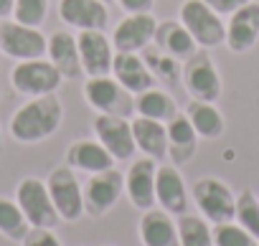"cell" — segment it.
I'll return each mask as SVG.
<instances>
[{
	"label": "cell",
	"instance_id": "obj_1",
	"mask_svg": "<svg viewBox=\"0 0 259 246\" xmlns=\"http://www.w3.org/2000/svg\"><path fill=\"white\" fill-rule=\"evenodd\" d=\"M64 122V104L56 94L33 96L26 104H21L11 117V137L21 145H36L49 140L59 132Z\"/></svg>",
	"mask_w": 259,
	"mask_h": 246
},
{
	"label": "cell",
	"instance_id": "obj_2",
	"mask_svg": "<svg viewBox=\"0 0 259 246\" xmlns=\"http://www.w3.org/2000/svg\"><path fill=\"white\" fill-rule=\"evenodd\" d=\"M193 201L201 211V216L211 223V226H219V223H229L234 221V213H236V195L234 190L213 178V175H206V178H198L193 183Z\"/></svg>",
	"mask_w": 259,
	"mask_h": 246
},
{
	"label": "cell",
	"instance_id": "obj_3",
	"mask_svg": "<svg viewBox=\"0 0 259 246\" xmlns=\"http://www.w3.org/2000/svg\"><path fill=\"white\" fill-rule=\"evenodd\" d=\"M178 16H181L183 28L198 43V48H213L226 41V23L203 0H183Z\"/></svg>",
	"mask_w": 259,
	"mask_h": 246
},
{
	"label": "cell",
	"instance_id": "obj_4",
	"mask_svg": "<svg viewBox=\"0 0 259 246\" xmlns=\"http://www.w3.org/2000/svg\"><path fill=\"white\" fill-rule=\"evenodd\" d=\"M46 188H49V195H51L61 221L76 223L84 216V188H81L74 168H69V165L54 168L46 178Z\"/></svg>",
	"mask_w": 259,
	"mask_h": 246
},
{
	"label": "cell",
	"instance_id": "obj_5",
	"mask_svg": "<svg viewBox=\"0 0 259 246\" xmlns=\"http://www.w3.org/2000/svg\"><path fill=\"white\" fill-rule=\"evenodd\" d=\"M16 203L21 206L31 228H54L61 221L56 213V206L49 195L46 180H41V178H33V175L23 178L16 185Z\"/></svg>",
	"mask_w": 259,
	"mask_h": 246
},
{
	"label": "cell",
	"instance_id": "obj_6",
	"mask_svg": "<svg viewBox=\"0 0 259 246\" xmlns=\"http://www.w3.org/2000/svg\"><path fill=\"white\" fill-rule=\"evenodd\" d=\"M64 76L59 74V69L46 61V59H33V61H18L11 71V84L18 94L33 99V96H46V94H56V89L61 86Z\"/></svg>",
	"mask_w": 259,
	"mask_h": 246
},
{
	"label": "cell",
	"instance_id": "obj_7",
	"mask_svg": "<svg viewBox=\"0 0 259 246\" xmlns=\"http://www.w3.org/2000/svg\"><path fill=\"white\" fill-rule=\"evenodd\" d=\"M49 38L36 26H23L18 21H0V54L16 61L44 59Z\"/></svg>",
	"mask_w": 259,
	"mask_h": 246
},
{
	"label": "cell",
	"instance_id": "obj_8",
	"mask_svg": "<svg viewBox=\"0 0 259 246\" xmlns=\"http://www.w3.org/2000/svg\"><path fill=\"white\" fill-rule=\"evenodd\" d=\"M92 127H94V137L107 147L114 163L135 158L138 145L133 137V122H127L122 114H99Z\"/></svg>",
	"mask_w": 259,
	"mask_h": 246
},
{
	"label": "cell",
	"instance_id": "obj_9",
	"mask_svg": "<svg viewBox=\"0 0 259 246\" xmlns=\"http://www.w3.org/2000/svg\"><path fill=\"white\" fill-rule=\"evenodd\" d=\"M122 193H124V175L117 168L94 173L84 185V213L92 218L109 213L117 206Z\"/></svg>",
	"mask_w": 259,
	"mask_h": 246
},
{
	"label": "cell",
	"instance_id": "obj_10",
	"mask_svg": "<svg viewBox=\"0 0 259 246\" xmlns=\"http://www.w3.org/2000/svg\"><path fill=\"white\" fill-rule=\"evenodd\" d=\"M155 33L158 21L153 18V13H133L117 23L112 33V46L119 54H140L155 41Z\"/></svg>",
	"mask_w": 259,
	"mask_h": 246
},
{
	"label": "cell",
	"instance_id": "obj_11",
	"mask_svg": "<svg viewBox=\"0 0 259 246\" xmlns=\"http://www.w3.org/2000/svg\"><path fill=\"white\" fill-rule=\"evenodd\" d=\"M183 84L186 91L196 99V102H216L221 96V76L211 61L208 54L196 51L183 71Z\"/></svg>",
	"mask_w": 259,
	"mask_h": 246
},
{
	"label": "cell",
	"instance_id": "obj_12",
	"mask_svg": "<svg viewBox=\"0 0 259 246\" xmlns=\"http://www.w3.org/2000/svg\"><path fill=\"white\" fill-rule=\"evenodd\" d=\"M155 173H158V160L153 158L133 160V165L124 173V195L138 211H150L158 206L155 203Z\"/></svg>",
	"mask_w": 259,
	"mask_h": 246
},
{
	"label": "cell",
	"instance_id": "obj_13",
	"mask_svg": "<svg viewBox=\"0 0 259 246\" xmlns=\"http://www.w3.org/2000/svg\"><path fill=\"white\" fill-rule=\"evenodd\" d=\"M79 59L87 76H109L114 61V46L104 36V31H79Z\"/></svg>",
	"mask_w": 259,
	"mask_h": 246
},
{
	"label": "cell",
	"instance_id": "obj_14",
	"mask_svg": "<svg viewBox=\"0 0 259 246\" xmlns=\"http://www.w3.org/2000/svg\"><path fill=\"white\" fill-rule=\"evenodd\" d=\"M256 38H259V3L251 0V3L229 16L224 43L231 54H246L249 48H254Z\"/></svg>",
	"mask_w": 259,
	"mask_h": 246
},
{
	"label": "cell",
	"instance_id": "obj_15",
	"mask_svg": "<svg viewBox=\"0 0 259 246\" xmlns=\"http://www.w3.org/2000/svg\"><path fill=\"white\" fill-rule=\"evenodd\" d=\"M155 203L170 216H183L188 211V188L176 165H158L155 173Z\"/></svg>",
	"mask_w": 259,
	"mask_h": 246
},
{
	"label": "cell",
	"instance_id": "obj_16",
	"mask_svg": "<svg viewBox=\"0 0 259 246\" xmlns=\"http://www.w3.org/2000/svg\"><path fill=\"white\" fill-rule=\"evenodd\" d=\"M59 18L76 31H104L109 11L104 0H59Z\"/></svg>",
	"mask_w": 259,
	"mask_h": 246
},
{
	"label": "cell",
	"instance_id": "obj_17",
	"mask_svg": "<svg viewBox=\"0 0 259 246\" xmlns=\"http://www.w3.org/2000/svg\"><path fill=\"white\" fill-rule=\"evenodd\" d=\"M127 94L112 76H89L84 84V99L99 114H122L130 107Z\"/></svg>",
	"mask_w": 259,
	"mask_h": 246
},
{
	"label": "cell",
	"instance_id": "obj_18",
	"mask_svg": "<svg viewBox=\"0 0 259 246\" xmlns=\"http://www.w3.org/2000/svg\"><path fill=\"white\" fill-rule=\"evenodd\" d=\"M112 76L117 79V84L130 91L133 96L148 91L155 86V76L153 71L148 69V64L138 56V54H114V61H112Z\"/></svg>",
	"mask_w": 259,
	"mask_h": 246
},
{
	"label": "cell",
	"instance_id": "obj_19",
	"mask_svg": "<svg viewBox=\"0 0 259 246\" xmlns=\"http://www.w3.org/2000/svg\"><path fill=\"white\" fill-rule=\"evenodd\" d=\"M138 233H140L143 246H181L178 223L173 221V216L168 211H163L158 206L150 211H143Z\"/></svg>",
	"mask_w": 259,
	"mask_h": 246
},
{
	"label": "cell",
	"instance_id": "obj_20",
	"mask_svg": "<svg viewBox=\"0 0 259 246\" xmlns=\"http://www.w3.org/2000/svg\"><path fill=\"white\" fill-rule=\"evenodd\" d=\"M46 56L59 69V74L64 79H79V76H84L81 59H79V43H76V36H71L69 31H56V33L49 36Z\"/></svg>",
	"mask_w": 259,
	"mask_h": 246
},
{
	"label": "cell",
	"instance_id": "obj_21",
	"mask_svg": "<svg viewBox=\"0 0 259 246\" xmlns=\"http://www.w3.org/2000/svg\"><path fill=\"white\" fill-rule=\"evenodd\" d=\"M66 165L81 173H104L114 168V158L107 153V147L99 140H76L66 150Z\"/></svg>",
	"mask_w": 259,
	"mask_h": 246
},
{
	"label": "cell",
	"instance_id": "obj_22",
	"mask_svg": "<svg viewBox=\"0 0 259 246\" xmlns=\"http://www.w3.org/2000/svg\"><path fill=\"white\" fill-rule=\"evenodd\" d=\"M133 137L138 150L145 158L153 160H163L168 155V127L158 119H148V117H135L133 119Z\"/></svg>",
	"mask_w": 259,
	"mask_h": 246
},
{
	"label": "cell",
	"instance_id": "obj_23",
	"mask_svg": "<svg viewBox=\"0 0 259 246\" xmlns=\"http://www.w3.org/2000/svg\"><path fill=\"white\" fill-rule=\"evenodd\" d=\"M165 127H168V153H170L173 163L176 165L188 163L193 158L196 142H198V135H196L193 125H191V119L186 117V112L183 114L178 112Z\"/></svg>",
	"mask_w": 259,
	"mask_h": 246
},
{
	"label": "cell",
	"instance_id": "obj_24",
	"mask_svg": "<svg viewBox=\"0 0 259 246\" xmlns=\"http://www.w3.org/2000/svg\"><path fill=\"white\" fill-rule=\"evenodd\" d=\"M158 43L170 54V59H178V61H186L191 59L196 51H198V43L193 41V36L183 28V23H158V33H155Z\"/></svg>",
	"mask_w": 259,
	"mask_h": 246
},
{
	"label": "cell",
	"instance_id": "obj_25",
	"mask_svg": "<svg viewBox=\"0 0 259 246\" xmlns=\"http://www.w3.org/2000/svg\"><path fill=\"white\" fill-rule=\"evenodd\" d=\"M186 117L191 119V125L198 137L203 140H216L224 135V114L213 107V102H191L186 109Z\"/></svg>",
	"mask_w": 259,
	"mask_h": 246
},
{
	"label": "cell",
	"instance_id": "obj_26",
	"mask_svg": "<svg viewBox=\"0 0 259 246\" xmlns=\"http://www.w3.org/2000/svg\"><path fill=\"white\" fill-rule=\"evenodd\" d=\"M135 112H138V117L158 119V122H163V125H168V122L178 114V107H176V102L168 91L153 86V89L135 96Z\"/></svg>",
	"mask_w": 259,
	"mask_h": 246
},
{
	"label": "cell",
	"instance_id": "obj_27",
	"mask_svg": "<svg viewBox=\"0 0 259 246\" xmlns=\"http://www.w3.org/2000/svg\"><path fill=\"white\" fill-rule=\"evenodd\" d=\"M28 231H31V223L26 221L16 198L0 195V236H6L11 241H23Z\"/></svg>",
	"mask_w": 259,
	"mask_h": 246
},
{
	"label": "cell",
	"instance_id": "obj_28",
	"mask_svg": "<svg viewBox=\"0 0 259 246\" xmlns=\"http://www.w3.org/2000/svg\"><path fill=\"white\" fill-rule=\"evenodd\" d=\"M178 238L181 246H213V226L203 216L183 213L178 218Z\"/></svg>",
	"mask_w": 259,
	"mask_h": 246
},
{
	"label": "cell",
	"instance_id": "obj_29",
	"mask_svg": "<svg viewBox=\"0 0 259 246\" xmlns=\"http://www.w3.org/2000/svg\"><path fill=\"white\" fill-rule=\"evenodd\" d=\"M234 221L246 228L256 241H259V198L251 193V190H241L236 195V213H234Z\"/></svg>",
	"mask_w": 259,
	"mask_h": 246
},
{
	"label": "cell",
	"instance_id": "obj_30",
	"mask_svg": "<svg viewBox=\"0 0 259 246\" xmlns=\"http://www.w3.org/2000/svg\"><path fill=\"white\" fill-rule=\"evenodd\" d=\"M213 246H259V241L236 221L213 226Z\"/></svg>",
	"mask_w": 259,
	"mask_h": 246
},
{
	"label": "cell",
	"instance_id": "obj_31",
	"mask_svg": "<svg viewBox=\"0 0 259 246\" xmlns=\"http://www.w3.org/2000/svg\"><path fill=\"white\" fill-rule=\"evenodd\" d=\"M49 16V0H16L13 6V21L23 26H41Z\"/></svg>",
	"mask_w": 259,
	"mask_h": 246
},
{
	"label": "cell",
	"instance_id": "obj_32",
	"mask_svg": "<svg viewBox=\"0 0 259 246\" xmlns=\"http://www.w3.org/2000/svg\"><path fill=\"white\" fill-rule=\"evenodd\" d=\"M21 243L23 246H61V241L54 233V228H31Z\"/></svg>",
	"mask_w": 259,
	"mask_h": 246
},
{
	"label": "cell",
	"instance_id": "obj_33",
	"mask_svg": "<svg viewBox=\"0 0 259 246\" xmlns=\"http://www.w3.org/2000/svg\"><path fill=\"white\" fill-rule=\"evenodd\" d=\"M206 6H211L219 16H231L236 13L239 8H244L246 3H251V0H203Z\"/></svg>",
	"mask_w": 259,
	"mask_h": 246
},
{
	"label": "cell",
	"instance_id": "obj_34",
	"mask_svg": "<svg viewBox=\"0 0 259 246\" xmlns=\"http://www.w3.org/2000/svg\"><path fill=\"white\" fill-rule=\"evenodd\" d=\"M117 3L127 16H133V13H150L155 0H117Z\"/></svg>",
	"mask_w": 259,
	"mask_h": 246
},
{
	"label": "cell",
	"instance_id": "obj_35",
	"mask_svg": "<svg viewBox=\"0 0 259 246\" xmlns=\"http://www.w3.org/2000/svg\"><path fill=\"white\" fill-rule=\"evenodd\" d=\"M13 6L16 0H0V21H8L13 16Z\"/></svg>",
	"mask_w": 259,
	"mask_h": 246
},
{
	"label": "cell",
	"instance_id": "obj_36",
	"mask_svg": "<svg viewBox=\"0 0 259 246\" xmlns=\"http://www.w3.org/2000/svg\"><path fill=\"white\" fill-rule=\"evenodd\" d=\"M0 153H3V130H0Z\"/></svg>",
	"mask_w": 259,
	"mask_h": 246
}]
</instances>
